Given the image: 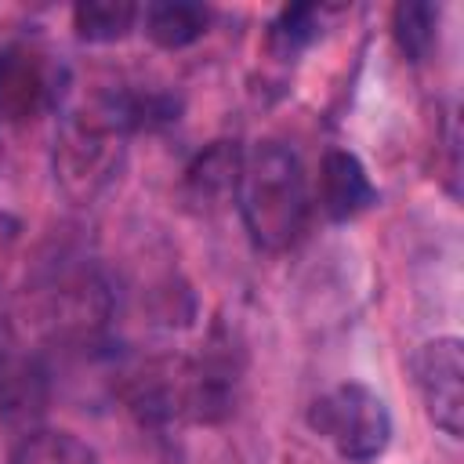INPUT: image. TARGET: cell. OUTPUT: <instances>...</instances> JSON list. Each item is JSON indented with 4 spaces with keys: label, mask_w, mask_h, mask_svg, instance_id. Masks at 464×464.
<instances>
[{
    "label": "cell",
    "mask_w": 464,
    "mask_h": 464,
    "mask_svg": "<svg viewBox=\"0 0 464 464\" xmlns=\"http://www.w3.org/2000/svg\"><path fill=\"white\" fill-rule=\"evenodd\" d=\"M236 207L257 250L279 254L294 246L308 225L312 196L297 152L283 141H257L243 149Z\"/></svg>",
    "instance_id": "obj_1"
},
{
    "label": "cell",
    "mask_w": 464,
    "mask_h": 464,
    "mask_svg": "<svg viewBox=\"0 0 464 464\" xmlns=\"http://www.w3.org/2000/svg\"><path fill=\"white\" fill-rule=\"evenodd\" d=\"M308 428L344 460H373L392 442L388 402L359 381H341L315 395L308 406Z\"/></svg>",
    "instance_id": "obj_2"
},
{
    "label": "cell",
    "mask_w": 464,
    "mask_h": 464,
    "mask_svg": "<svg viewBox=\"0 0 464 464\" xmlns=\"http://www.w3.org/2000/svg\"><path fill=\"white\" fill-rule=\"evenodd\" d=\"M120 141L123 134L94 105L69 112L54 138V174L65 192L94 196L98 188H105L120 163Z\"/></svg>",
    "instance_id": "obj_3"
},
{
    "label": "cell",
    "mask_w": 464,
    "mask_h": 464,
    "mask_svg": "<svg viewBox=\"0 0 464 464\" xmlns=\"http://www.w3.org/2000/svg\"><path fill=\"white\" fill-rule=\"evenodd\" d=\"M410 370H413V384L420 392V402L431 424L442 435L460 439L464 431V344L460 337L424 341L413 352Z\"/></svg>",
    "instance_id": "obj_4"
},
{
    "label": "cell",
    "mask_w": 464,
    "mask_h": 464,
    "mask_svg": "<svg viewBox=\"0 0 464 464\" xmlns=\"http://www.w3.org/2000/svg\"><path fill=\"white\" fill-rule=\"evenodd\" d=\"M62 94V69L29 47L0 51V116L33 120Z\"/></svg>",
    "instance_id": "obj_5"
},
{
    "label": "cell",
    "mask_w": 464,
    "mask_h": 464,
    "mask_svg": "<svg viewBox=\"0 0 464 464\" xmlns=\"http://www.w3.org/2000/svg\"><path fill=\"white\" fill-rule=\"evenodd\" d=\"M315 199L330 221H352L377 203V188L362 167V160L348 149H330L319 163Z\"/></svg>",
    "instance_id": "obj_6"
},
{
    "label": "cell",
    "mask_w": 464,
    "mask_h": 464,
    "mask_svg": "<svg viewBox=\"0 0 464 464\" xmlns=\"http://www.w3.org/2000/svg\"><path fill=\"white\" fill-rule=\"evenodd\" d=\"M138 25L156 47L181 51V47L196 44L207 33L210 11L203 4H188V0H160V4H145L141 7Z\"/></svg>",
    "instance_id": "obj_7"
},
{
    "label": "cell",
    "mask_w": 464,
    "mask_h": 464,
    "mask_svg": "<svg viewBox=\"0 0 464 464\" xmlns=\"http://www.w3.org/2000/svg\"><path fill=\"white\" fill-rule=\"evenodd\" d=\"M44 399V373L29 355L18 352L11 330L0 326V413L22 417Z\"/></svg>",
    "instance_id": "obj_8"
},
{
    "label": "cell",
    "mask_w": 464,
    "mask_h": 464,
    "mask_svg": "<svg viewBox=\"0 0 464 464\" xmlns=\"http://www.w3.org/2000/svg\"><path fill=\"white\" fill-rule=\"evenodd\" d=\"M239 163H243V149L236 141H214L207 152H199L192 160V167L185 170V185L192 192L196 203H225L236 196V181H239Z\"/></svg>",
    "instance_id": "obj_9"
},
{
    "label": "cell",
    "mask_w": 464,
    "mask_h": 464,
    "mask_svg": "<svg viewBox=\"0 0 464 464\" xmlns=\"http://www.w3.org/2000/svg\"><path fill=\"white\" fill-rule=\"evenodd\" d=\"M7 464H102V460L72 431H62V428H29L11 446Z\"/></svg>",
    "instance_id": "obj_10"
},
{
    "label": "cell",
    "mask_w": 464,
    "mask_h": 464,
    "mask_svg": "<svg viewBox=\"0 0 464 464\" xmlns=\"http://www.w3.org/2000/svg\"><path fill=\"white\" fill-rule=\"evenodd\" d=\"M141 7L127 0H87L72 7V29L87 44H116L138 25Z\"/></svg>",
    "instance_id": "obj_11"
},
{
    "label": "cell",
    "mask_w": 464,
    "mask_h": 464,
    "mask_svg": "<svg viewBox=\"0 0 464 464\" xmlns=\"http://www.w3.org/2000/svg\"><path fill=\"white\" fill-rule=\"evenodd\" d=\"M323 33V11L312 4H294L283 7L272 25H268V51L283 62H290L294 54H301L315 36Z\"/></svg>",
    "instance_id": "obj_12"
},
{
    "label": "cell",
    "mask_w": 464,
    "mask_h": 464,
    "mask_svg": "<svg viewBox=\"0 0 464 464\" xmlns=\"http://www.w3.org/2000/svg\"><path fill=\"white\" fill-rule=\"evenodd\" d=\"M392 36L410 62H424L439 36V7L435 4H399L392 11Z\"/></svg>",
    "instance_id": "obj_13"
},
{
    "label": "cell",
    "mask_w": 464,
    "mask_h": 464,
    "mask_svg": "<svg viewBox=\"0 0 464 464\" xmlns=\"http://www.w3.org/2000/svg\"><path fill=\"white\" fill-rule=\"evenodd\" d=\"M0 225H4V218H0Z\"/></svg>",
    "instance_id": "obj_14"
}]
</instances>
